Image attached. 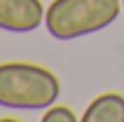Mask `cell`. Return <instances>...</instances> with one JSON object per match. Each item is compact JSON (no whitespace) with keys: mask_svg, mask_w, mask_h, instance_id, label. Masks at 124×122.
Segmentation results:
<instances>
[{"mask_svg":"<svg viewBox=\"0 0 124 122\" xmlns=\"http://www.w3.org/2000/svg\"><path fill=\"white\" fill-rule=\"evenodd\" d=\"M122 7H124V0H122Z\"/></svg>","mask_w":124,"mask_h":122,"instance_id":"6","label":"cell"},{"mask_svg":"<svg viewBox=\"0 0 124 122\" xmlns=\"http://www.w3.org/2000/svg\"><path fill=\"white\" fill-rule=\"evenodd\" d=\"M82 122H124V96L101 94L87 106Z\"/></svg>","mask_w":124,"mask_h":122,"instance_id":"4","label":"cell"},{"mask_svg":"<svg viewBox=\"0 0 124 122\" xmlns=\"http://www.w3.org/2000/svg\"><path fill=\"white\" fill-rule=\"evenodd\" d=\"M45 24L40 0H0V28L9 33H31Z\"/></svg>","mask_w":124,"mask_h":122,"instance_id":"3","label":"cell"},{"mask_svg":"<svg viewBox=\"0 0 124 122\" xmlns=\"http://www.w3.org/2000/svg\"><path fill=\"white\" fill-rule=\"evenodd\" d=\"M61 85L52 70L35 63L0 66V106L9 110H45L59 99Z\"/></svg>","mask_w":124,"mask_h":122,"instance_id":"1","label":"cell"},{"mask_svg":"<svg viewBox=\"0 0 124 122\" xmlns=\"http://www.w3.org/2000/svg\"><path fill=\"white\" fill-rule=\"evenodd\" d=\"M119 9L122 0H54L47 7L45 26L56 40H75L108 28Z\"/></svg>","mask_w":124,"mask_h":122,"instance_id":"2","label":"cell"},{"mask_svg":"<svg viewBox=\"0 0 124 122\" xmlns=\"http://www.w3.org/2000/svg\"><path fill=\"white\" fill-rule=\"evenodd\" d=\"M77 115L73 113V110L68 108V106H49L47 113L42 115V122H75Z\"/></svg>","mask_w":124,"mask_h":122,"instance_id":"5","label":"cell"}]
</instances>
